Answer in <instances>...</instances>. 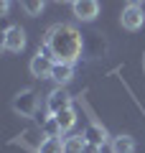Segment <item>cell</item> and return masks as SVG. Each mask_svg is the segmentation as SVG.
I'll return each mask as SVG.
<instances>
[{
	"label": "cell",
	"mask_w": 145,
	"mask_h": 153,
	"mask_svg": "<svg viewBox=\"0 0 145 153\" xmlns=\"http://www.w3.org/2000/svg\"><path fill=\"white\" fill-rule=\"evenodd\" d=\"M46 44L54 49L56 61H69V64H74L79 59V54H81V33L74 26L59 23V26L48 28Z\"/></svg>",
	"instance_id": "6da1fadb"
},
{
	"label": "cell",
	"mask_w": 145,
	"mask_h": 153,
	"mask_svg": "<svg viewBox=\"0 0 145 153\" xmlns=\"http://www.w3.org/2000/svg\"><path fill=\"white\" fill-rule=\"evenodd\" d=\"M36 105H38V97L33 89H23L21 94H16V100H13V110H16L18 115H23V117H31L33 112H36Z\"/></svg>",
	"instance_id": "7a4b0ae2"
},
{
	"label": "cell",
	"mask_w": 145,
	"mask_h": 153,
	"mask_svg": "<svg viewBox=\"0 0 145 153\" xmlns=\"http://www.w3.org/2000/svg\"><path fill=\"white\" fill-rule=\"evenodd\" d=\"M46 105H48V112H51V115L61 112V110H69V107H71V94L66 92L64 87H56L54 92L48 94Z\"/></svg>",
	"instance_id": "3957f363"
},
{
	"label": "cell",
	"mask_w": 145,
	"mask_h": 153,
	"mask_svg": "<svg viewBox=\"0 0 145 153\" xmlns=\"http://www.w3.org/2000/svg\"><path fill=\"white\" fill-rule=\"evenodd\" d=\"M26 46V33L21 26H10L5 28V36H3V49L5 51H21Z\"/></svg>",
	"instance_id": "277c9868"
},
{
	"label": "cell",
	"mask_w": 145,
	"mask_h": 153,
	"mask_svg": "<svg viewBox=\"0 0 145 153\" xmlns=\"http://www.w3.org/2000/svg\"><path fill=\"white\" fill-rule=\"evenodd\" d=\"M143 23H145V13L140 5H127L122 10V26L127 31H138V28H143Z\"/></svg>",
	"instance_id": "5b68a950"
},
{
	"label": "cell",
	"mask_w": 145,
	"mask_h": 153,
	"mask_svg": "<svg viewBox=\"0 0 145 153\" xmlns=\"http://www.w3.org/2000/svg\"><path fill=\"white\" fill-rule=\"evenodd\" d=\"M84 140L92 143V146L104 148V143H107V130H104L99 123H89V125L84 128Z\"/></svg>",
	"instance_id": "8992f818"
},
{
	"label": "cell",
	"mask_w": 145,
	"mask_h": 153,
	"mask_svg": "<svg viewBox=\"0 0 145 153\" xmlns=\"http://www.w3.org/2000/svg\"><path fill=\"white\" fill-rule=\"evenodd\" d=\"M54 64H56V61L36 54L31 59V71H33V76H38V79H46V76H51V71H54Z\"/></svg>",
	"instance_id": "52a82bcc"
},
{
	"label": "cell",
	"mask_w": 145,
	"mask_h": 153,
	"mask_svg": "<svg viewBox=\"0 0 145 153\" xmlns=\"http://www.w3.org/2000/svg\"><path fill=\"white\" fill-rule=\"evenodd\" d=\"M71 76H74V64H69V61H56V64H54L51 79H54L59 87H64V84L71 79Z\"/></svg>",
	"instance_id": "ba28073f"
},
{
	"label": "cell",
	"mask_w": 145,
	"mask_h": 153,
	"mask_svg": "<svg viewBox=\"0 0 145 153\" xmlns=\"http://www.w3.org/2000/svg\"><path fill=\"white\" fill-rule=\"evenodd\" d=\"M97 10H99L97 0H79V3H74V16L79 21H92L97 16Z\"/></svg>",
	"instance_id": "9c48e42d"
},
{
	"label": "cell",
	"mask_w": 145,
	"mask_h": 153,
	"mask_svg": "<svg viewBox=\"0 0 145 153\" xmlns=\"http://www.w3.org/2000/svg\"><path fill=\"white\" fill-rule=\"evenodd\" d=\"M112 153H135V140L130 135L112 138Z\"/></svg>",
	"instance_id": "30bf717a"
},
{
	"label": "cell",
	"mask_w": 145,
	"mask_h": 153,
	"mask_svg": "<svg viewBox=\"0 0 145 153\" xmlns=\"http://www.w3.org/2000/svg\"><path fill=\"white\" fill-rule=\"evenodd\" d=\"M41 130H43V138H61V133H64L61 125H59V120H56L54 115L41 123Z\"/></svg>",
	"instance_id": "8fae6325"
},
{
	"label": "cell",
	"mask_w": 145,
	"mask_h": 153,
	"mask_svg": "<svg viewBox=\"0 0 145 153\" xmlns=\"http://www.w3.org/2000/svg\"><path fill=\"white\" fill-rule=\"evenodd\" d=\"M38 153H64V140L61 138H43Z\"/></svg>",
	"instance_id": "7c38bea8"
},
{
	"label": "cell",
	"mask_w": 145,
	"mask_h": 153,
	"mask_svg": "<svg viewBox=\"0 0 145 153\" xmlns=\"http://www.w3.org/2000/svg\"><path fill=\"white\" fill-rule=\"evenodd\" d=\"M54 117H56V120H59V125H61V130H71V128H74V123H76V115H74V110H61V112H56L54 115Z\"/></svg>",
	"instance_id": "4fadbf2b"
},
{
	"label": "cell",
	"mask_w": 145,
	"mask_h": 153,
	"mask_svg": "<svg viewBox=\"0 0 145 153\" xmlns=\"http://www.w3.org/2000/svg\"><path fill=\"white\" fill-rule=\"evenodd\" d=\"M84 146H87L84 135H69L64 140V153H81V151H84Z\"/></svg>",
	"instance_id": "5bb4252c"
},
{
	"label": "cell",
	"mask_w": 145,
	"mask_h": 153,
	"mask_svg": "<svg viewBox=\"0 0 145 153\" xmlns=\"http://www.w3.org/2000/svg\"><path fill=\"white\" fill-rule=\"evenodd\" d=\"M21 5H23V10L28 13V16H41V10H43V0H21Z\"/></svg>",
	"instance_id": "9a60e30c"
},
{
	"label": "cell",
	"mask_w": 145,
	"mask_h": 153,
	"mask_svg": "<svg viewBox=\"0 0 145 153\" xmlns=\"http://www.w3.org/2000/svg\"><path fill=\"white\" fill-rule=\"evenodd\" d=\"M38 54H41V56H46V59H51V61H56V54H54V49H51V46H48L46 41L41 44V49H38Z\"/></svg>",
	"instance_id": "2e32d148"
},
{
	"label": "cell",
	"mask_w": 145,
	"mask_h": 153,
	"mask_svg": "<svg viewBox=\"0 0 145 153\" xmlns=\"http://www.w3.org/2000/svg\"><path fill=\"white\" fill-rule=\"evenodd\" d=\"M81 153H102V148H99V146H92V143H87Z\"/></svg>",
	"instance_id": "e0dca14e"
},
{
	"label": "cell",
	"mask_w": 145,
	"mask_h": 153,
	"mask_svg": "<svg viewBox=\"0 0 145 153\" xmlns=\"http://www.w3.org/2000/svg\"><path fill=\"white\" fill-rule=\"evenodd\" d=\"M140 3H143V0H130V5H140Z\"/></svg>",
	"instance_id": "ac0fdd59"
},
{
	"label": "cell",
	"mask_w": 145,
	"mask_h": 153,
	"mask_svg": "<svg viewBox=\"0 0 145 153\" xmlns=\"http://www.w3.org/2000/svg\"><path fill=\"white\" fill-rule=\"evenodd\" d=\"M56 3H69V0H56Z\"/></svg>",
	"instance_id": "d6986e66"
},
{
	"label": "cell",
	"mask_w": 145,
	"mask_h": 153,
	"mask_svg": "<svg viewBox=\"0 0 145 153\" xmlns=\"http://www.w3.org/2000/svg\"><path fill=\"white\" fill-rule=\"evenodd\" d=\"M71 3H79V0H71Z\"/></svg>",
	"instance_id": "ffe728a7"
}]
</instances>
